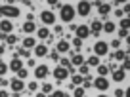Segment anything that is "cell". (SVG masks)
<instances>
[{
  "instance_id": "cell-14",
  "label": "cell",
  "mask_w": 130,
  "mask_h": 97,
  "mask_svg": "<svg viewBox=\"0 0 130 97\" xmlns=\"http://www.w3.org/2000/svg\"><path fill=\"white\" fill-rule=\"evenodd\" d=\"M37 31V25L32 23V21H25L23 23V32L25 34H31V32H35Z\"/></svg>"
},
{
  "instance_id": "cell-33",
  "label": "cell",
  "mask_w": 130,
  "mask_h": 97,
  "mask_svg": "<svg viewBox=\"0 0 130 97\" xmlns=\"http://www.w3.org/2000/svg\"><path fill=\"white\" fill-rule=\"evenodd\" d=\"M6 72H8V65H6V63H0V78L4 76Z\"/></svg>"
},
{
  "instance_id": "cell-2",
  "label": "cell",
  "mask_w": 130,
  "mask_h": 97,
  "mask_svg": "<svg viewBox=\"0 0 130 97\" xmlns=\"http://www.w3.org/2000/svg\"><path fill=\"white\" fill-rule=\"evenodd\" d=\"M75 8L71 4H63L61 6V10H59V17H61V21H65V23H71V21L75 19Z\"/></svg>"
},
{
  "instance_id": "cell-21",
  "label": "cell",
  "mask_w": 130,
  "mask_h": 97,
  "mask_svg": "<svg viewBox=\"0 0 130 97\" xmlns=\"http://www.w3.org/2000/svg\"><path fill=\"white\" fill-rule=\"evenodd\" d=\"M113 57L117 61H124V59H128V50H126V52H121V50H117V52L113 53Z\"/></svg>"
},
{
  "instance_id": "cell-15",
  "label": "cell",
  "mask_w": 130,
  "mask_h": 97,
  "mask_svg": "<svg viewBox=\"0 0 130 97\" xmlns=\"http://www.w3.org/2000/svg\"><path fill=\"white\" fill-rule=\"evenodd\" d=\"M71 65H77V67L84 65V55H80V53H73V57H71Z\"/></svg>"
},
{
  "instance_id": "cell-24",
  "label": "cell",
  "mask_w": 130,
  "mask_h": 97,
  "mask_svg": "<svg viewBox=\"0 0 130 97\" xmlns=\"http://www.w3.org/2000/svg\"><path fill=\"white\" fill-rule=\"evenodd\" d=\"M98 72H100V76L105 78V74L109 72V67H107V65H98Z\"/></svg>"
},
{
  "instance_id": "cell-9",
  "label": "cell",
  "mask_w": 130,
  "mask_h": 97,
  "mask_svg": "<svg viewBox=\"0 0 130 97\" xmlns=\"http://www.w3.org/2000/svg\"><path fill=\"white\" fill-rule=\"evenodd\" d=\"M12 31H13V25H12L10 19H2L0 21V32H2V34H10Z\"/></svg>"
},
{
  "instance_id": "cell-20",
  "label": "cell",
  "mask_w": 130,
  "mask_h": 97,
  "mask_svg": "<svg viewBox=\"0 0 130 97\" xmlns=\"http://www.w3.org/2000/svg\"><path fill=\"white\" fill-rule=\"evenodd\" d=\"M35 46H37V40H35L32 36H27L23 40V48L25 50H31V48H35Z\"/></svg>"
},
{
  "instance_id": "cell-8",
  "label": "cell",
  "mask_w": 130,
  "mask_h": 97,
  "mask_svg": "<svg viewBox=\"0 0 130 97\" xmlns=\"http://www.w3.org/2000/svg\"><path fill=\"white\" fill-rule=\"evenodd\" d=\"M67 76H69V70H67V69H63V67H56V70H54V78H56L57 82L65 80Z\"/></svg>"
},
{
  "instance_id": "cell-13",
  "label": "cell",
  "mask_w": 130,
  "mask_h": 97,
  "mask_svg": "<svg viewBox=\"0 0 130 97\" xmlns=\"http://www.w3.org/2000/svg\"><path fill=\"white\" fill-rule=\"evenodd\" d=\"M35 55H37V57L48 55V48H46L44 44H37V46H35Z\"/></svg>"
},
{
  "instance_id": "cell-40",
  "label": "cell",
  "mask_w": 130,
  "mask_h": 97,
  "mask_svg": "<svg viewBox=\"0 0 130 97\" xmlns=\"http://www.w3.org/2000/svg\"><path fill=\"white\" fill-rule=\"evenodd\" d=\"M50 57H52V59H54V61H57V59H59V53H57V52H56V50H54V52H52V53H50Z\"/></svg>"
},
{
  "instance_id": "cell-39",
  "label": "cell",
  "mask_w": 130,
  "mask_h": 97,
  "mask_svg": "<svg viewBox=\"0 0 130 97\" xmlns=\"http://www.w3.org/2000/svg\"><path fill=\"white\" fill-rule=\"evenodd\" d=\"M37 88H38L37 82H31V84H29V89H31V91H37Z\"/></svg>"
},
{
  "instance_id": "cell-42",
  "label": "cell",
  "mask_w": 130,
  "mask_h": 97,
  "mask_svg": "<svg viewBox=\"0 0 130 97\" xmlns=\"http://www.w3.org/2000/svg\"><path fill=\"white\" fill-rule=\"evenodd\" d=\"M73 44L77 46V48H80V46H82V40H78V38H75V40H73Z\"/></svg>"
},
{
  "instance_id": "cell-6",
  "label": "cell",
  "mask_w": 130,
  "mask_h": 97,
  "mask_svg": "<svg viewBox=\"0 0 130 97\" xmlns=\"http://www.w3.org/2000/svg\"><path fill=\"white\" fill-rule=\"evenodd\" d=\"M40 19H42L44 25H54V23H56V15H54V12H50V10L40 12Z\"/></svg>"
},
{
  "instance_id": "cell-28",
  "label": "cell",
  "mask_w": 130,
  "mask_h": 97,
  "mask_svg": "<svg viewBox=\"0 0 130 97\" xmlns=\"http://www.w3.org/2000/svg\"><path fill=\"white\" fill-rule=\"evenodd\" d=\"M27 74H29V70H27V69L17 70V78H19V80H25V78H27Z\"/></svg>"
},
{
  "instance_id": "cell-44",
  "label": "cell",
  "mask_w": 130,
  "mask_h": 97,
  "mask_svg": "<svg viewBox=\"0 0 130 97\" xmlns=\"http://www.w3.org/2000/svg\"><path fill=\"white\" fill-rule=\"evenodd\" d=\"M0 86H8V82H6L4 78H0Z\"/></svg>"
},
{
  "instance_id": "cell-23",
  "label": "cell",
  "mask_w": 130,
  "mask_h": 97,
  "mask_svg": "<svg viewBox=\"0 0 130 97\" xmlns=\"http://www.w3.org/2000/svg\"><path fill=\"white\" fill-rule=\"evenodd\" d=\"M102 29H103L105 32H109V34H111V32H115V23H113V21H105Z\"/></svg>"
},
{
  "instance_id": "cell-11",
  "label": "cell",
  "mask_w": 130,
  "mask_h": 97,
  "mask_svg": "<svg viewBox=\"0 0 130 97\" xmlns=\"http://www.w3.org/2000/svg\"><path fill=\"white\" fill-rule=\"evenodd\" d=\"M48 67H46V65H38V67H37V69H35V76H37L38 78V80H40V78H46V76H48Z\"/></svg>"
},
{
  "instance_id": "cell-48",
  "label": "cell",
  "mask_w": 130,
  "mask_h": 97,
  "mask_svg": "<svg viewBox=\"0 0 130 97\" xmlns=\"http://www.w3.org/2000/svg\"><path fill=\"white\" fill-rule=\"evenodd\" d=\"M0 38H6V34H2V32H0Z\"/></svg>"
},
{
  "instance_id": "cell-19",
  "label": "cell",
  "mask_w": 130,
  "mask_h": 97,
  "mask_svg": "<svg viewBox=\"0 0 130 97\" xmlns=\"http://www.w3.org/2000/svg\"><path fill=\"white\" fill-rule=\"evenodd\" d=\"M37 36L40 38V40H42V38H44V40H48V36H50V31H48L46 27H40V29H37Z\"/></svg>"
},
{
  "instance_id": "cell-12",
  "label": "cell",
  "mask_w": 130,
  "mask_h": 97,
  "mask_svg": "<svg viewBox=\"0 0 130 97\" xmlns=\"http://www.w3.org/2000/svg\"><path fill=\"white\" fill-rule=\"evenodd\" d=\"M8 69H10V70H15V72H17V70H21V69H23V63H21V59H19V57H13L12 63L8 65Z\"/></svg>"
},
{
  "instance_id": "cell-31",
  "label": "cell",
  "mask_w": 130,
  "mask_h": 97,
  "mask_svg": "<svg viewBox=\"0 0 130 97\" xmlns=\"http://www.w3.org/2000/svg\"><path fill=\"white\" fill-rule=\"evenodd\" d=\"M121 29H126L128 31V27H130V21H128V17H124V19H121V25H119Z\"/></svg>"
},
{
  "instance_id": "cell-37",
  "label": "cell",
  "mask_w": 130,
  "mask_h": 97,
  "mask_svg": "<svg viewBox=\"0 0 130 97\" xmlns=\"http://www.w3.org/2000/svg\"><path fill=\"white\" fill-rule=\"evenodd\" d=\"M115 97H124V89L117 88V89H115Z\"/></svg>"
},
{
  "instance_id": "cell-30",
  "label": "cell",
  "mask_w": 130,
  "mask_h": 97,
  "mask_svg": "<svg viewBox=\"0 0 130 97\" xmlns=\"http://www.w3.org/2000/svg\"><path fill=\"white\" fill-rule=\"evenodd\" d=\"M61 67H63V69H67L69 72L73 70V69H71V61H69V59H61Z\"/></svg>"
},
{
  "instance_id": "cell-34",
  "label": "cell",
  "mask_w": 130,
  "mask_h": 97,
  "mask_svg": "<svg viewBox=\"0 0 130 97\" xmlns=\"http://www.w3.org/2000/svg\"><path fill=\"white\" fill-rule=\"evenodd\" d=\"M17 55H21V57H27V55H29V50L19 48V50H17ZM17 55H15V57H17Z\"/></svg>"
},
{
  "instance_id": "cell-26",
  "label": "cell",
  "mask_w": 130,
  "mask_h": 97,
  "mask_svg": "<svg viewBox=\"0 0 130 97\" xmlns=\"http://www.w3.org/2000/svg\"><path fill=\"white\" fill-rule=\"evenodd\" d=\"M78 72H80V76H88V72H90V67L88 65H80V70H78Z\"/></svg>"
},
{
  "instance_id": "cell-32",
  "label": "cell",
  "mask_w": 130,
  "mask_h": 97,
  "mask_svg": "<svg viewBox=\"0 0 130 97\" xmlns=\"http://www.w3.org/2000/svg\"><path fill=\"white\" fill-rule=\"evenodd\" d=\"M73 95H75V97H84V88H75Z\"/></svg>"
},
{
  "instance_id": "cell-10",
  "label": "cell",
  "mask_w": 130,
  "mask_h": 97,
  "mask_svg": "<svg viewBox=\"0 0 130 97\" xmlns=\"http://www.w3.org/2000/svg\"><path fill=\"white\" fill-rule=\"evenodd\" d=\"M10 86H12V91H13V93H21V91L25 89V84H23V80H19V78L12 80V82H10Z\"/></svg>"
},
{
  "instance_id": "cell-41",
  "label": "cell",
  "mask_w": 130,
  "mask_h": 97,
  "mask_svg": "<svg viewBox=\"0 0 130 97\" xmlns=\"http://www.w3.org/2000/svg\"><path fill=\"white\" fill-rule=\"evenodd\" d=\"M111 46H113V48H121V40H119V38H117V40H113V42H111Z\"/></svg>"
},
{
  "instance_id": "cell-49",
  "label": "cell",
  "mask_w": 130,
  "mask_h": 97,
  "mask_svg": "<svg viewBox=\"0 0 130 97\" xmlns=\"http://www.w3.org/2000/svg\"><path fill=\"white\" fill-rule=\"evenodd\" d=\"M98 97H107V95H103V93H102V95H98Z\"/></svg>"
},
{
  "instance_id": "cell-17",
  "label": "cell",
  "mask_w": 130,
  "mask_h": 97,
  "mask_svg": "<svg viewBox=\"0 0 130 97\" xmlns=\"http://www.w3.org/2000/svg\"><path fill=\"white\" fill-rule=\"evenodd\" d=\"M102 27H103V23H102V21H92V25H90V32H94V34H98V32H100V31H102Z\"/></svg>"
},
{
  "instance_id": "cell-27",
  "label": "cell",
  "mask_w": 130,
  "mask_h": 97,
  "mask_svg": "<svg viewBox=\"0 0 130 97\" xmlns=\"http://www.w3.org/2000/svg\"><path fill=\"white\" fill-rule=\"evenodd\" d=\"M52 91H54L52 84H44V86H42V93H44V95H48V93H52Z\"/></svg>"
},
{
  "instance_id": "cell-47",
  "label": "cell",
  "mask_w": 130,
  "mask_h": 97,
  "mask_svg": "<svg viewBox=\"0 0 130 97\" xmlns=\"http://www.w3.org/2000/svg\"><path fill=\"white\" fill-rule=\"evenodd\" d=\"M2 53H4V46L0 44V55H2Z\"/></svg>"
},
{
  "instance_id": "cell-45",
  "label": "cell",
  "mask_w": 130,
  "mask_h": 97,
  "mask_svg": "<svg viewBox=\"0 0 130 97\" xmlns=\"http://www.w3.org/2000/svg\"><path fill=\"white\" fill-rule=\"evenodd\" d=\"M0 97H10V95H8V91H0Z\"/></svg>"
},
{
  "instance_id": "cell-35",
  "label": "cell",
  "mask_w": 130,
  "mask_h": 97,
  "mask_svg": "<svg viewBox=\"0 0 130 97\" xmlns=\"http://www.w3.org/2000/svg\"><path fill=\"white\" fill-rule=\"evenodd\" d=\"M82 78H84V76H80V74H75V76H73V84H82Z\"/></svg>"
},
{
  "instance_id": "cell-4",
  "label": "cell",
  "mask_w": 130,
  "mask_h": 97,
  "mask_svg": "<svg viewBox=\"0 0 130 97\" xmlns=\"http://www.w3.org/2000/svg\"><path fill=\"white\" fill-rule=\"evenodd\" d=\"M77 12L75 13H78V15H82V17H86L90 13V10H92V4H90V2H84V0H82V2H78L77 4Z\"/></svg>"
},
{
  "instance_id": "cell-1",
  "label": "cell",
  "mask_w": 130,
  "mask_h": 97,
  "mask_svg": "<svg viewBox=\"0 0 130 97\" xmlns=\"http://www.w3.org/2000/svg\"><path fill=\"white\" fill-rule=\"evenodd\" d=\"M19 8L17 6H13V4H2L0 6V15L4 17V19H15V17H19Z\"/></svg>"
},
{
  "instance_id": "cell-22",
  "label": "cell",
  "mask_w": 130,
  "mask_h": 97,
  "mask_svg": "<svg viewBox=\"0 0 130 97\" xmlns=\"http://www.w3.org/2000/svg\"><path fill=\"white\" fill-rule=\"evenodd\" d=\"M98 8H100V13H102V15H107V13H109V10H111V4H102V2H100V4H98Z\"/></svg>"
},
{
  "instance_id": "cell-3",
  "label": "cell",
  "mask_w": 130,
  "mask_h": 97,
  "mask_svg": "<svg viewBox=\"0 0 130 97\" xmlns=\"http://www.w3.org/2000/svg\"><path fill=\"white\" fill-rule=\"evenodd\" d=\"M107 52H109V44L103 40H98L96 46H94V53H96V57H102V55H107Z\"/></svg>"
},
{
  "instance_id": "cell-38",
  "label": "cell",
  "mask_w": 130,
  "mask_h": 97,
  "mask_svg": "<svg viewBox=\"0 0 130 97\" xmlns=\"http://www.w3.org/2000/svg\"><path fill=\"white\" fill-rule=\"evenodd\" d=\"M119 36H121V38H128V31H126V29H121Z\"/></svg>"
},
{
  "instance_id": "cell-16",
  "label": "cell",
  "mask_w": 130,
  "mask_h": 97,
  "mask_svg": "<svg viewBox=\"0 0 130 97\" xmlns=\"http://www.w3.org/2000/svg\"><path fill=\"white\" fill-rule=\"evenodd\" d=\"M124 78H126V72H124V70H121V69H115V70H113V80H115V82H122Z\"/></svg>"
},
{
  "instance_id": "cell-5",
  "label": "cell",
  "mask_w": 130,
  "mask_h": 97,
  "mask_svg": "<svg viewBox=\"0 0 130 97\" xmlns=\"http://www.w3.org/2000/svg\"><path fill=\"white\" fill-rule=\"evenodd\" d=\"M75 32H77V38H78V40H84V38H88L90 34H92L90 29H88V25H77Z\"/></svg>"
},
{
  "instance_id": "cell-29",
  "label": "cell",
  "mask_w": 130,
  "mask_h": 97,
  "mask_svg": "<svg viewBox=\"0 0 130 97\" xmlns=\"http://www.w3.org/2000/svg\"><path fill=\"white\" fill-rule=\"evenodd\" d=\"M6 42H8L10 46H13L17 42V36H15V34H8V36H6Z\"/></svg>"
},
{
  "instance_id": "cell-36",
  "label": "cell",
  "mask_w": 130,
  "mask_h": 97,
  "mask_svg": "<svg viewBox=\"0 0 130 97\" xmlns=\"http://www.w3.org/2000/svg\"><path fill=\"white\" fill-rule=\"evenodd\" d=\"M50 97H67V95H65L63 91H52V93H50Z\"/></svg>"
},
{
  "instance_id": "cell-43",
  "label": "cell",
  "mask_w": 130,
  "mask_h": 97,
  "mask_svg": "<svg viewBox=\"0 0 130 97\" xmlns=\"http://www.w3.org/2000/svg\"><path fill=\"white\" fill-rule=\"evenodd\" d=\"M122 13H124L122 10H115V15H117V17H122Z\"/></svg>"
},
{
  "instance_id": "cell-25",
  "label": "cell",
  "mask_w": 130,
  "mask_h": 97,
  "mask_svg": "<svg viewBox=\"0 0 130 97\" xmlns=\"http://www.w3.org/2000/svg\"><path fill=\"white\" fill-rule=\"evenodd\" d=\"M88 67H98L100 65V57H96V55H92V57H88Z\"/></svg>"
},
{
  "instance_id": "cell-18",
  "label": "cell",
  "mask_w": 130,
  "mask_h": 97,
  "mask_svg": "<svg viewBox=\"0 0 130 97\" xmlns=\"http://www.w3.org/2000/svg\"><path fill=\"white\" fill-rule=\"evenodd\" d=\"M57 53H65V52H69V42H65V40H59L57 42Z\"/></svg>"
},
{
  "instance_id": "cell-7",
  "label": "cell",
  "mask_w": 130,
  "mask_h": 97,
  "mask_svg": "<svg viewBox=\"0 0 130 97\" xmlns=\"http://www.w3.org/2000/svg\"><path fill=\"white\" fill-rule=\"evenodd\" d=\"M92 84H94V88H98L100 91H105V89L109 88V80H107V78H103V76H100V78H96V80H92Z\"/></svg>"
},
{
  "instance_id": "cell-46",
  "label": "cell",
  "mask_w": 130,
  "mask_h": 97,
  "mask_svg": "<svg viewBox=\"0 0 130 97\" xmlns=\"http://www.w3.org/2000/svg\"><path fill=\"white\" fill-rule=\"evenodd\" d=\"M37 97H48V95H44V93L40 91V93H37Z\"/></svg>"
}]
</instances>
